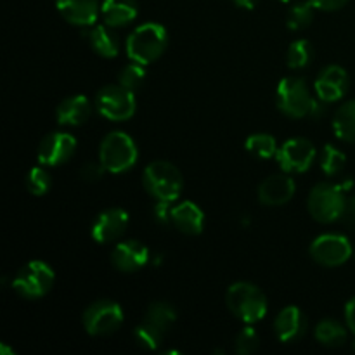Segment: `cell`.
Wrapping results in <instances>:
<instances>
[{
    "mask_svg": "<svg viewBox=\"0 0 355 355\" xmlns=\"http://www.w3.org/2000/svg\"><path fill=\"white\" fill-rule=\"evenodd\" d=\"M281 2H291V0H281Z\"/></svg>",
    "mask_w": 355,
    "mask_h": 355,
    "instance_id": "39",
    "label": "cell"
},
{
    "mask_svg": "<svg viewBox=\"0 0 355 355\" xmlns=\"http://www.w3.org/2000/svg\"><path fill=\"white\" fill-rule=\"evenodd\" d=\"M318 149L309 139L295 137L288 139L283 146H279L276 158L281 170L286 173H304L314 165Z\"/></svg>",
    "mask_w": 355,
    "mask_h": 355,
    "instance_id": "11",
    "label": "cell"
},
{
    "mask_svg": "<svg viewBox=\"0 0 355 355\" xmlns=\"http://www.w3.org/2000/svg\"><path fill=\"white\" fill-rule=\"evenodd\" d=\"M314 12H315V7L312 6L311 0L295 3V6L290 9V12H288V17H286L288 30L302 31L305 30V28H309L312 21H314Z\"/></svg>",
    "mask_w": 355,
    "mask_h": 355,
    "instance_id": "27",
    "label": "cell"
},
{
    "mask_svg": "<svg viewBox=\"0 0 355 355\" xmlns=\"http://www.w3.org/2000/svg\"><path fill=\"white\" fill-rule=\"evenodd\" d=\"M311 217L319 224H333L343 218L347 208L345 189L340 184L321 182L311 191L307 200Z\"/></svg>",
    "mask_w": 355,
    "mask_h": 355,
    "instance_id": "5",
    "label": "cell"
},
{
    "mask_svg": "<svg viewBox=\"0 0 355 355\" xmlns=\"http://www.w3.org/2000/svg\"><path fill=\"white\" fill-rule=\"evenodd\" d=\"M85 37L92 51L101 58H116L118 52H120V38L114 33V28L107 26L106 23L90 26V30L85 31Z\"/></svg>",
    "mask_w": 355,
    "mask_h": 355,
    "instance_id": "22",
    "label": "cell"
},
{
    "mask_svg": "<svg viewBox=\"0 0 355 355\" xmlns=\"http://www.w3.org/2000/svg\"><path fill=\"white\" fill-rule=\"evenodd\" d=\"M314 101L309 85L300 76H286L277 85L276 104L284 116L293 120L311 116Z\"/></svg>",
    "mask_w": 355,
    "mask_h": 355,
    "instance_id": "7",
    "label": "cell"
},
{
    "mask_svg": "<svg viewBox=\"0 0 355 355\" xmlns=\"http://www.w3.org/2000/svg\"><path fill=\"white\" fill-rule=\"evenodd\" d=\"M82 322L90 336L113 335L123 324V311H121L120 304H116L114 300L103 298L85 309Z\"/></svg>",
    "mask_w": 355,
    "mask_h": 355,
    "instance_id": "9",
    "label": "cell"
},
{
    "mask_svg": "<svg viewBox=\"0 0 355 355\" xmlns=\"http://www.w3.org/2000/svg\"><path fill=\"white\" fill-rule=\"evenodd\" d=\"M225 304L232 315L245 324H257L266 318L269 311L263 291L248 281H238L231 284L225 293Z\"/></svg>",
    "mask_w": 355,
    "mask_h": 355,
    "instance_id": "3",
    "label": "cell"
},
{
    "mask_svg": "<svg viewBox=\"0 0 355 355\" xmlns=\"http://www.w3.org/2000/svg\"><path fill=\"white\" fill-rule=\"evenodd\" d=\"M76 139L68 132H52L42 139L37 149V159L44 166H61L73 158L76 151Z\"/></svg>",
    "mask_w": 355,
    "mask_h": 355,
    "instance_id": "12",
    "label": "cell"
},
{
    "mask_svg": "<svg viewBox=\"0 0 355 355\" xmlns=\"http://www.w3.org/2000/svg\"><path fill=\"white\" fill-rule=\"evenodd\" d=\"M104 173H106V168H104V165L101 162H87L80 168V177L85 182H96V180L103 179Z\"/></svg>",
    "mask_w": 355,
    "mask_h": 355,
    "instance_id": "34",
    "label": "cell"
},
{
    "mask_svg": "<svg viewBox=\"0 0 355 355\" xmlns=\"http://www.w3.org/2000/svg\"><path fill=\"white\" fill-rule=\"evenodd\" d=\"M297 184L284 173H276L263 180L259 186V201L266 207H283L295 196Z\"/></svg>",
    "mask_w": 355,
    "mask_h": 355,
    "instance_id": "16",
    "label": "cell"
},
{
    "mask_svg": "<svg viewBox=\"0 0 355 355\" xmlns=\"http://www.w3.org/2000/svg\"><path fill=\"white\" fill-rule=\"evenodd\" d=\"M166 45H168L166 28L155 21H148L128 35L125 51L132 62L148 66L162 58L163 52L166 51Z\"/></svg>",
    "mask_w": 355,
    "mask_h": 355,
    "instance_id": "1",
    "label": "cell"
},
{
    "mask_svg": "<svg viewBox=\"0 0 355 355\" xmlns=\"http://www.w3.org/2000/svg\"><path fill=\"white\" fill-rule=\"evenodd\" d=\"M315 96L321 101L328 103H336L342 99L349 90V75L345 69L338 64H329L321 69L314 82Z\"/></svg>",
    "mask_w": 355,
    "mask_h": 355,
    "instance_id": "15",
    "label": "cell"
},
{
    "mask_svg": "<svg viewBox=\"0 0 355 355\" xmlns=\"http://www.w3.org/2000/svg\"><path fill=\"white\" fill-rule=\"evenodd\" d=\"M62 19L78 28H90L101 14L99 0H55Z\"/></svg>",
    "mask_w": 355,
    "mask_h": 355,
    "instance_id": "17",
    "label": "cell"
},
{
    "mask_svg": "<svg viewBox=\"0 0 355 355\" xmlns=\"http://www.w3.org/2000/svg\"><path fill=\"white\" fill-rule=\"evenodd\" d=\"M232 3L238 7H241V9H246V10H252L253 7L257 6V0H232Z\"/></svg>",
    "mask_w": 355,
    "mask_h": 355,
    "instance_id": "38",
    "label": "cell"
},
{
    "mask_svg": "<svg viewBox=\"0 0 355 355\" xmlns=\"http://www.w3.org/2000/svg\"><path fill=\"white\" fill-rule=\"evenodd\" d=\"M333 130L343 142H355V101L342 104L333 118Z\"/></svg>",
    "mask_w": 355,
    "mask_h": 355,
    "instance_id": "24",
    "label": "cell"
},
{
    "mask_svg": "<svg viewBox=\"0 0 355 355\" xmlns=\"http://www.w3.org/2000/svg\"><path fill=\"white\" fill-rule=\"evenodd\" d=\"M260 347V335L253 324H246V328H243L238 333L234 342V350L239 355H250L257 352V349Z\"/></svg>",
    "mask_w": 355,
    "mask_h": 355,
    "instance_id": "33",
    "label": "cell"
},
{
    "mask_svg": "<svg viewBox=\"0 0 355 355\" xmlns=\"http://www.w3.org/2000/svg\"><path fill=\"white\" fill-rule=\"evenodd\" d=\"M146 80V66L139 64V62H132L127 64L125 68L120 69L118 73V83L123 85L125 89L132 90V92H137L142 87Z\"/></svg>",
    "mask_w": 355,
    "mask_h": 355,
    "instance_id": "32",
    "label": "cell"
},
{
    "mask_svg": "<svg viewBox=\"0 0 355 355\" xmlns=\"http://www.w3.org/2000/svg\"><path fill=\"white\" fill-rule=\"evenodd\" d=\"M54 283V269L42 260H31L17 270L10 286L24 300H38L52 290Z\"/></svg>",
    "mask_w": 355,
    "mask_h": 355,
    "instance_id": "6",
    "label": "cell"
},
{
    "mask_svg": "<svg viewBox=\"0 0 355 355\" xmlns=\"http://www.w3.org/2000/svg\"><path fill=\"white\" fill-rule=\"evenodd\" d=\"M170 222L182 234L198 236L203 232L205 214L193 201H180L170 210Z\"/></svg>",
    "mask_w": 355,
    "mask_h": 355,
    "instance_id": "19",
    "label": "cell"
},
{
    "mask_svg": "<svg viewBox=\"0 0 355 355\" xmlns=\"http://www.w3.org/2000/svg\"><path fill=\"white\" fill-rule=\"evenodd\" d=\"M312 59H314V47H312L311 42L305 40V38L295 40L293 44L288 47L286 61L291 69L307 68L312 62Z\"/></svg>",
    "mask_w": 355,
    "mask_h": 355,
    "instance_id": "28",
    "label": "cell"
},
{
    "mask_svg": "<svg viewBox=\"0 0 355 355\" xmlns=\"http://www.w3.org/2000/svg\"><path fill=\"white\" fill-rule=\"evenodd\" d=\"M347 156L343 155V151H340L338 148L331 144H326L321 149V155H319V165L321 170L328 177H335L338 173H342V170L345 168Z\"/></svg>",
    "mask_w": 355,
    "mask_h": 355,
    "instance_id": "29",
    "label": "cell"
},
{
    "mask_svg": "<svg viewBox=\"0 0 355 355\" xmlns=\"http://www.w3.org/2000/svg\"><path fill=\"white\" fill-rule=\"evenodd\" d=\"M111 266L125 274H132L141 270L149 262V250L144 243L135 239H125L114 245L111 250Z\"/></svg>",
    "mask_w": 355,
    "mask_h": 355,
    "instance_id": "14",
    "label": "cell"
},
{
    "mask_svg": "<svg viewBox=\"0 0 355 355\" xmlns=\"http://www.w3.org/2000/svg\"><path fill=\"white\" fill-rule=\"evenodd\" d=\"M312 260L322 267H340L349 262L354 250L349 239L342 234H321L312 241L309 248Z\"/></svg>",
    "mask_w": 355,
    "mask_h": 355,
    "instance_id": "10",
    "label": "cell"
},
{
    "mask_svg": "<svg viewBox=\"0 0 355 355\" xmlns=\"http://www.w3.org/2000/svg\"><path fill=\"white\" fill-rule=\"evenodd\" d=\"M314 336L321 345L336 349V347H342L347 342L349 333H347L345 326L336 321V319H322L315 326Z\"/></svg>",
    "mask_w": 355,
    "mask_h": 355,
    "instance_id": "23",
    "label": "cell"
},
{
    "mask_svg": "<svg viewBox=\"0 0 355 355\" xmlns=\"http://www.w3.org/2000/svg\"><path fill=\"white\" fill-rule=\"evenodd\" d=\"M139 159V149L134 139L125 132H110L103 139L99 148V162L103 163L106 172L125 173L135 166Z\"/></svg>",
    "mask_w": 355,
    "mask_h": 355,
    "instance_id": "4",
    "label": "cell"
},
{
    "mask_svg": "<svg viewBox=\"0 0 355 355\" xmlns=\"http://www.w3.org/2000/svg\"><path fill=\"white\" fill-rule=\"evenodd\" d=\"M139 14L137 0H104L101 3V16L111 28H123L135 21Z\"/></svg>",
    "mask_w": 355,
    "mask_h": 355,
    "instance_id": "21",
    "label": "cell"
},
{
    "mask_svg": "<svg viewBox=\"0 0 355 355\" xmlns=\"http://www.w3.org/2000/svg\"><path fill=\"white\" fill-rule=\"evenodd\" d=\"M345 322L347 328H349L350 333L355 336V297L350 298L345 305Z\"/></svg>",
    "mask_w": 355,
    "mask_h": 355,
    "instance_id": "36",
    "label": "cell"
},
{
    "mask_svg": "<svg viewBox=\"0 0 355 355\" xmlns=\"http://www.w3.org/2000/svg\"><path fill=\"white\" fill-rule=\"evenodd\" d=\"M311 2H312V6L315 7V9L326 10V12H329V10L342 9V7L345 6L349 0H311Z\"/></svg>",
    "mask_w": 355,
    "mask_h": 355,
    "instance_id": "35",
    "label": "cell"
},
{
    "mask_svg": "<svg viewBox=\"0 0 355 355\" xmlns=\"http://www.w3.org/2000/svg\"><path fill=\"white\" fill-rule=\"evenodd\" d=\"M52 187L51 173L45 170L44 165L33 166L26 175V189L33 196H45Z\"/></svg>",
    "mask_w": 355,
    "mask_h": 355,
    "instance_id": "30",
    "label": "cell"
},
{
    "mask_svg": "<svg viewBox=\"0 0 355 355\" xmlns=\"http://www.w3.org/2000/svg\"><path fill=\"white\" fill-rule=\"evenodd\" d=\"M276 336L283 343H297L307 333V318L295 305L284 307L274 321Z\"/></svg>",
    "mask_w": 355,
    "mask_h": 355,
    "instance_id": "18",
    "label": "cell"
},
{
    "mask_svg": "<svg viewBox=\"0 0 355 355\" xmlns=\"http://www.w3.org/2000/svg\"><path fill=\"white\" fill-rule=\"evenodd\" d=\"M142 186L153 200L172 205L182 193L184 179L180 170L173 163L156 159L149 163L142 172Z\"/></svg>",
    "mask_w": 355,
    "mask_h": 355,
    "instance_id": "2",
    "label": "cell"
},
{
    "mask_svg": "<svg viewBox=\"0 0 355 355\" xmlns=\"http://www.w3.org/2000/svg\"><path fill=\"white\" fill-rule=\"evenodd\" d=\"M96 107L103 118L110 121L130 120L137 110L135 92L125 89L120 83L106 85L97 92Z\"/></svg>",
    "mask_w": 355,
    "mask_h": 355,
    "instance_id": "8",
    "label": "cell"
},
{
    "mask_svg": "<svg viewBox=\"0 0 355 355\" xmlns=\"http://www.w3.org/2000/svg\"><path fill=\"white\" fill-rule=\"evenodd\" d=\"M246 151L252 153L255 158L260 159H270L277 155L279 148H277V141L270 134H253L246 139L245 142Z\"/></svg>",
    "mask_w": 355,
    "mask_h": 355,
    "instance_id": "26",
    "label": "cell"
},
{
    "mask_svg": "<svg viewBox=\"0 0 355 355\" xmlns=\"http://www.w3.org/2000/svg\"><path fill=\"white\" fill-rule=\"evenodd\" d=\"M92 116V104L85 96H69L55 110L58 123L62 127H80Z\"/></svg>",
    "mask_w": 355,
    "mask_h": 355,
    "instance_id": "20",
    "label": "cell"
},
{
    "mask_svg": "<svg viewBox=\"0 0 355 355\" xmlns=\"http://www.w3.org/2000/svg\"><path fill=\"white\" fill-rule=\"evenodd\" d=\"M144 321L155 326L162 333H166L177 321V312L168 302H153L148 307Z\"/></svg>",
    "mask_w": 355,
    "mask_h": 355,
    "instance_id": "25",
    "label": "cell"
},
{
    "mask_svg": "<svg viewBox=\"0 0 355 355\" xmlns=\"http://www.w3.org/2000/svg\"><path fill=\"white\" fill-rule=\"evenodd\" d=\"M165 336V333H162L159 329H156L155 326L149 324V322L142 321L141 324L135 326L134 329V338L137 342L139 347L146 350H156L162 345V340Z\"/></svg>",
    "mask_w": 355,
    "mask_h": 355,
    "instance_id": "31",
    "label": "cell"
},
{
    "mask_svg": "<svg viewBox=\"0 0 355 355\" xmlns=\"http://www.w3.org/2000/svg\"><path fill=\"white\" fill-rule=\"evenodd\" d=\"M343 220L349 227L355 229V194L347 200V208H345V214H343Z\"/></svg>",
    "mask_w": 355,
    "mask_h": 355,
    "instance_id": "37",
    "label": "cell"
},
{
    "mask_svg": "<svg viewBox=\"0 0 355 355\" xmlns=\"http://www.w3.org/2000/svg\"><path fill=\"white\" fill-rule=\"evenodd\" d=\"M128 222H130V217L123 208H107L96 217L92 229H90V236L99 245H110L125 234Z\"/></svg>",
    "mask_w": 355,
    "mask_h": 355,
    "instance_id": "13",
    "label": "cell"
}]
</instances>
